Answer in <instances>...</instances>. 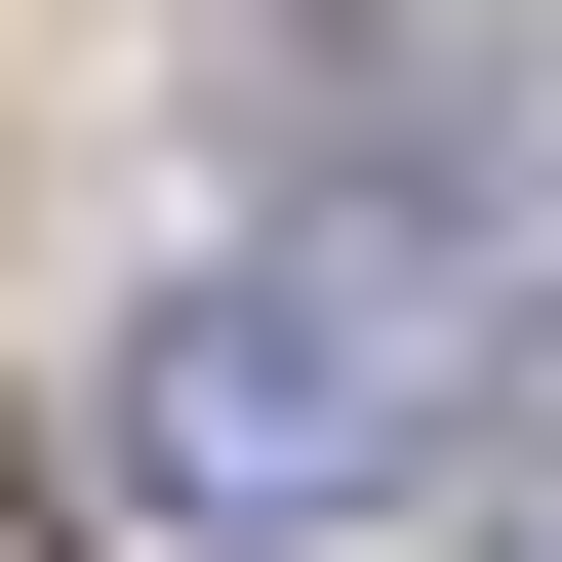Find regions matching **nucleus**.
I'll return each instance as SVG.
<instances>
[{"instance_id":"obj_1","label":"nucleus","mask_w":562,"mask_h":562,"mask_svg":"<svg viewBox=\"0 0 562 562\" xmlns=\"http://www.w3.org/2000/svg\"><path fill=\"white\" fill-rule=\"evenodd\" d=\"M482 402V281H322V241H201L161 322H121V482H201V522H362L402 442Z\"/></svg>"},{"instance_id":"obj_2","label":"nucleus","mask_w":562,"mask_h":562,"mask_svg":"<svg viewBox=\"0 0 562 562\" xmlns=\"http://www.w3.org/2000/svg\"><path fill=\"white\" fill-rule=\"evenodd\" d=\"M522 562H562V482H522Z\"/></svg>"}]
</instances>
